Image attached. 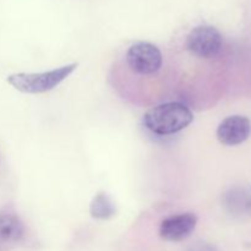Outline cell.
<instances>
[{"instance_id": "52a82bcc", "label": "cell", "mask_w": 251, "mask_h": 251, "mask_svg": "<svg viewBox=\"0 0 251 251\" xmlns=\"http://www.w3.org/2000/svg\"><path fill=\"white\" fill-rule=\"evenodd\" d=\"M225 208L234 217L251 216V195L243 188H232L225 193L222 199Z\"/></svg>"}, {"instance_id": "8992f818", "label": "cell", "mask_w": 251, "mask_h": 251, "mask_svg": "<svg viewBox=\"0 0 251 251\" xmlns=\"http://www.w3.org/2000/svg\"><path fill=\"white\" fill-rule=\"evenodd\" d=\"M251 134V123L243 115H230L223 119L218 125V141L225 146H238L249 139Z\"/></svg>"}, {"instance_id": "7a4b0ae2", "label": "cell", "mask_w": 251, "mask_h": 251, "mask_svg": "<svg viewBox=\"0 0 251 251\" xmlns=\"http://www.w3.org/2000/svg\"><path fill=\"white\" fill-rule=\"evenodd\" d=\"M77 66V63H73L44 73L12 74L7 76V82L15 90L22 93H28V95L46 93L60 85L76 70Z\"/></svg>"}, {"instance_id": "277c9868", "label": "cell", "mask_w": 251, "mask_h": 251, "mask_svg": "<svg viewBox=\"0 0 251 251\" xmlns=\"http://www.w3.org/2000/svg\"><path fill=\"white\" fill-rule=\"evenodd\" d=\"M129 68L139 75H152L162 68V53L154 44L149 42H136L126 51Z\"/></svg>"}, {"instance_id": "5b68a950", "label": "cell", "mask_w": 251, "mask_h": 251, "mask_svg": "<svg viewBox=\"0 0 251 251\" xmlns=\"http://www.w3.org/2000/svg\"><path fill=\"white\" fill-rule=\"evenodd\" d=\"M198 225V217L191 212L179 213L162 221L159 237L166 242H183L190 237Z\"/></svg>"}, {"instance_id": "ba28073f", "label": "cell", "mask_w": 251, "mask_h": 251, "mask_svg": "<svg viewBox=\"0 0 251 251\" xmlns=\"http://www.w3.org/2000/svg\"><path fill=\"white\" fill-rule=\"evenodd\" d=\"M25 226L19 216L10 211L0 212V240L17 243L24 238Z\"/></svg>"}, {"instance_id": "9c48e42d", "label": "cell", "mask_w": 251, "mask_h": 251, "mask_svg": "<svg viewBox=\"0 0 251 251\" xmlns=\"http://www.w3.org/2000/svg\"><path fill=\"white\" fill-rule=\"evenodd\" d=\"M117 212V207L109 195L105 193H98L92 199L90 206V213L92 218L100 221H105L112 218Z\"/></svg>"}, {"instance_id": "30bf717a", "label": "cell", "mask_w": 251, "mask_h": 251, "mask_svg": "<svg viewBox=\"0 0 251 251\" xmlns=\"http://www.w3.org/2000/svg\"><path fill=\"white\" fill-rule=\"evenodd\" d=\"M186 251H216V249L212 245L206 244V243H196L195 245L190 247Z\"/></svg>"}, {"instance_id": "6da1fadb", "label": "cell", "mask_w": 251, "mask_h": 251, "mask_svg": "<svg viewBox=\"0 0 251 251\" xmlns=\"http://www.w3.org/2000/svg\"><path fill=\"white\" fill-rule=\"evenodd\" d=\"M194 114L183 103H162L144 115L145 127L152 134L168 136L186 129L193 123Z\"/></svg>"}, {"instance_id": "3957f363", "label": "cell", "mask_w": 251, "mask_h": 251, "mask_svg": "<svg viewBox=\"0 0 251 251\" xmlns=\"http://www.w3.org/2000/svg\"><path fill=\"white\" fill-rule=\"evenodd\" d=\"M186 48L196 58H216L223 48L222 34L213 26H198L189 33Z\"/></svg>"}]
</instances>
